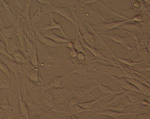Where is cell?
I'll use <instances>...</instances> for the list:
<instances>
[{"label":"cell","mask_w":150,"mask_h":119,"mask_svg":"<svg viewBox=\"0 0 150 119\" xmlns=\"http://www.w3.org/2000/svg\"><path fill=\"white\" fill-rule=\"evenodd\" d=\"M48 5L49 7L46 10L47 11L48 13L51 12L57 13L75 25V26H77L79 25V24L74 19L68 7L55 6L51 4Z\"/></svg>","instance_id":"cell-1"},{"label":"cell","mask_w":150,"mask_h":119,"mask_svg":"<svg viewBox=\"0 0 150 119\" xmlns=\"http://www.w3.org/2000/svg\"><path fill=\"white\" fill-rule=\"evenodd\" d=\"M77 31L80 41L83 46L87 49L97 59L96 60H94L90 62V63L94 62L96 61H100L103 62L110 64L108 62L104 61H107L112 64L115 66L116 65V63H115L112 61L105 57L98 50L96 49L95 47L89 46L86 43L79 30H78Z\"/></svg>","instance_id":"cell-2"},{"label":"cell","mask_w":150,"mask_h":119,"mask_svg":"<svg viewBox=\"0 0 150 119\" xmlns=\"http://www.w3.org/2000/svg\"><path fill=\"white\" fill-rule=\"evenodd\" d=\"M54 97V101L56 105L62 103L71 97L74 90L66 88H52L50 89Z\"/></svg>","instance_id":"cell-3"},{"label":"cell","mask_w":150,"mask_h":119,"mask_svg":"<svg viewBox=\"0 0 150 119\" xmlns=\"http://www.w3.org/2000/svg\"><path fill=\"white\" fill-rule=\"evenodd\" d=\"M26 90L33 103L36 104L41 105V86L31 82L26 87Z\"/></svg>","instance_id":"cell-4"},{"label":"cell","mask_w":150,"mask_h":119,"mask_svg":"<svg viewBox=\"0 0 150 119\" xmlns=\"http://www.w3.org/2000/svg\"><path fill=\"white\" fill-rule=\"evenodd\" d=\"M6 56L0 54V61L5 64L15 75L17 83L19 82L18 80L19 74L21 72L20 64L15 61L9 58L7 59Z\"/></svg>","instance_id":"cell-5"},{"label":"cell","mask_w":150,"mask_h":119,"mask_svg":"<svg viewBox=\"0 0 150 119\" xmlns=\"http://www.w3.org/2000/svg\"><path fill=\"white\" fill-rule=\"evenodd\" d=\"M125 31L132 36L135 40L136 48L137 50L139 56L145 61H149L150 52L146 48L143 47L141 45L137 36L134 33V32Z\"/></svg>","instance_id":"cell-6"},{"label":"cell","mask_w":150,"mask_h":119,"mask_svg":"<svg viewBox=\"0 0 150 119\" xmlns=\"http://www.w3.org/2000/svg\"><path fill=\"white\" fill-rule=\"evenodd\" d=\"M100 35L121 45L129 52L135 48L131 47L129 45V39L127 37H122L118 34H101Z\"/></svg>","instance_id":"cell-7"},{"label":"cell","mask_w":150,"mask_h":119,"mask_svg":"<svg viewBox=\"0 0 150 119\" xmlns=\"http://www.w3.org/2000/svg\"><path fill=\"white\" fill-rule=\"evenodd\" d=\"M15 33L17 35L20 43V51L27 58L30 59L27 51L25 46V33L21 25L16 26V27Z\"/></svg>","instance_id":"cell-8"},{"label":"cell","mask_w":150,"mask_h":119,"mask_svg":"<svg viewBox=\"0 0 150 119\" xmlns=\"http://www.w3.org/2000/svg\"><path fill=\"white\" fill-rule=\"evenodd\" d=\"M48 14L51 19L50 24L44 27H41L40 29L44 31L52 30L54 29H59L60 30L64 38H70L67 36L65 33L62 28V25L64 21L62 19L60 22L57 23L54 19L52 13L50 12L48 13Z\"/></svg>","instance_id":"cell-9"},{"label":"cell","mask_w":150,"mask_h":119,"mask_svg":"<svg viewBox=\"0 0 150 119\" xmlns=\"http://www.w3.org/2000/svg\"><path fill=\"white\" fill-rule=\"evenodd\" d=\"M31 28L35 32L39 40L42 43L49 47L51 48L58 47L64 45H66L67 44L58 43L45 36L42 34L40 30L34 26L31 27Z\"/></svg>","instance_id":"cell-10"},{"label":"cell","mask_w":150,"mask_h":119,"mask_svg":"<svg viewBox=\"0 0 150 119\" xmlns=\"http://www.w3.org/2000/svg\"><path fill=\"white\" fill-rule=\"evenodd\" d=\"M141 110L138 112H132L130 111L127 112H121L120 111H117L111 110L106 109L103 111H97L95 112L96 116L106 115L110 116L114 118L117 119L118 117L128 115L137 114L140 113Z\"/></svg>","instance_id":"cell-11"},{"label":"cell","mask_w":150,"mask_h":119,"mask_svg":"<svg viewBox=\"0 0 150 119\" xmlns=\"http://www.w3.org/2000/svg\"><path fill=\"white\" fill-rule=\"evenodd\" d=\"M97 88H98V86L96 84L95 85H87L83 87L77 88L74 90V92L71 97H78L81 99L83 97Z\"/></svg>","instance_id":"cell-12"},{"label":"cell","mask_w":150,"mask_h":119,"mask_svg":"<svg viewBox=\"0 0 150 119\" xmlns=\"http://www.w3.org/2000/svg\"><path fill=\"white\" fill-rule=\"evenodd\" d=\"M79 29L85 41L89 46L95 47V39L94 35L81 24H79Z\"/></svg>","instance_id":"cell-13"},{"label":"cell","mask_w":150,"mask_h":119,"mask_svg":"<svg viewBox=\"0 0 150 119\" xmlns=\"http://www.w3.org/2000/svg\"><path fill=\"white\" fill-rule=\"evenodd\" d=\"M125 78L127 81L136 87L140 91L141 94L146 96H150V87H148L135 79L127 77Z\"/></svg>","instance_id":"cell-14"},{"label":"cell","mask_w":150,"mask_h":119,"mask_svg":"<svg viewBox=\"0 0 150 119\" xmlns=\"http://www.w3.org/2000/svg\"><path fill=\"white\" fill-rule=\"evenodd\" d=\"M40 31L44 36L58 43L67 44L72 40L70 38H67L57 35L52 30L44 31L40 29Z\"/></svg>","instance_id":"cell-15"},{"label":"cell","mask_w":150,"mask_h":119,"mask_svg":"<svg viewBox=\"0 0 150 119\" xmlns=\"http://www.w3.org/2000/svg\"><path fill=\"white\" fill-rule=\"evenodd\" d=\"M93 80L95 84L97 85L101 93L102 94L110 96L114 95L124 92L122 88L119 90H112L109 87L102 85L96 78H93Z\"/></svg>","instance_id":"cell-16"},{"label":"cell","mask_w":150,"mask_h":119,"mask_svg":"<svg viewBox=\"0 0 150 119\" xmlns=\"http://www.w3.org/2000/svg\"><path fill=\"white\" fill-rule=\"evenodd\" d=\"M68 75L69 74H67L54 78L49 83L41 86L42 91H44L52 88H62L61 84L64 78Z\"/></svg>","instance_id":"cell-17"},{"label":"cell","mask_w":150,"mask_h":119,"mask_svg":"<svg viewBox=\"0 0 150 119\" xmlns=\"http://www.w3.org/2000/svg\"><path fill=\"white\" fill-rule=\"evenodd\" d=\"M130 21H133L132 18L124 21H116L107 22L101 24L100 27L102 29L108 31L119 28L124 24Z\"/></svg>","instance_id":"cell-18"},{"label":"cell","mask_w":150,"mask_h":119,"mask_svg":"<svg viewBox=\"0 0 150 119\" xmlns=\"http://www.w3.org/2000/svg\"><path fill=\"white\" fill-rule=\"evenodd\" d=\"M54 101V97L51 90L42 91L41 105L50 107Z\"/></svg>","instance_id":"cell-19"},{"label":"cell","mask_w":150,"mask_h":119,"mask_svg":"<svg viewBox=\"0 0 150 119\" xmlns=\"http://www.w3.org/2000/svg\"><path fill=\"white\" fill-rule=\"evenodd\" d=\"M18 90V98L21 113L24 116L25 119H30L29 110L26 103L23 99L21 92L20 83H17Z\"/></svg>","instance_id":"cell-20"},{"label":"cell","mask_w":150,"mask_h":119,"mask_svg":"<svg viewBox=\"0 0 150 119\" xmlns=\"http://www.w3.org/2000/svg\"><path fill=\"white\" fill-rule=\"evenodd\" d=\"M2 36L5 40L7 50L10 54L12 55L15 51L20 50V47L17 45L16 38H8Z\"/></svg>","instance_id":"cell-21"},{"label":"cell","mask_w":150,"mask_h":119,"mask_svg":"<svg viewBox=\"0 0 150 119\" xmlns=\"http://www.w3.org/2000/svg\"><path fill=\"white\" fill-rule=\"evenodd\" d=\"M111 77L115 80L120 85L121 88L129 90L134 91L141 94L138 89L134 85L127 81L125 77L118 78L113 76Z\"/></svg>","instance_id":"cell-22"},{"label":"cell","mask_w":150,"mask_h":119,"mask_svg":"<svg viewBox=\"0 0 150 119\" xmlns=\"http://www.w3.org/2000/svg\"><path fill=\"white\" fill-rule=\"evenodd\" d=\"M13 88L11 81L4 73L0 70V89L10 90Z\"/></svg>","instance_id":"cell-23"},{"label":"cell","mask_w":150,"mask_h":119,"mask_svg":"<svg viewBox=\"0 0 150 119\" xmlns=\"http://www.w3.org/2000/svg\"><path fill=\"white\" fill-rule=\"evenodd\" d=\"M41 4L38 8L35 13L30 19V26L31 27L34 26L37 23L39 22L43 17L47 13H48V12L47 10L42 11L41 9Z\"/></svg>","instance_id":"cell-24"},{"label":"cell","mask_w":150,"mask_h":119,"mask_svg":"<svg viewBox=\"0 0 150 119\" xmlns=\"http://www.w3.org/2000/svg\"><path fill=\"white\" fill-rule=\"evenodd\" d=\"M25 75L28 79L32 82H37L39 81L42 84L43 83L39 68H35Z\"/></svg>","instance_id":"cell-25"},{"label":"cell","mask_w":150,"mask_h":119,"mask_svg":"<svg viewBox=\"0 0 150 119\" xmlns=\"http://www.w3.org/2000/svg\"><path fill=\"white\" fill-rule=\"evenodd\" d=\"M121 100L120 103L115 106H103L105 109L117 111H122L127 105H130V101L127 97H125Z\"/></svg>","instance_id":"cell-26"},{"label":"cell","mask_w":150,"mask_h":119,"mask_svg":"<svg viewBox=\"0 0 150 119\" xmlns=\"http://www.w3.org/2000/svg\"><path fill=\"white\" fill-rule=\"evenodd\" d=\"M1 24V28L0 29V34L8 38H11L13 33L15 32L16 28L13 25L9 27H5L4 25L3 22L1 18H0Z\"/></svg>","instance_id":"cell-27"},{"label":"cell","mask_w":150,"mask_h":119,"mask_svg":"<svg viewBox=\"0 0 150 119\" xmlns=\"http://www.w3.org/2000/svg\"><path fill=\"white\" fill-rule=\"evenodd\" d=\"M32 0H26L23 10L19 13L20 17L25 18L30 24V13L32 6Z\"/></svg>","instance_id":"cell-28"},{"label":"cell","mask_w":150,"mask_h":119,"mask_svg":"<svg viewBox=\"0 0 150 119\" xmlns=\"http://www.w3.org/2000/svg\"><path fill=\"white\" fill-rule=\"evenodd\" d=\"M129 90H127L125 92L124 91L114 95L113 98L108 102H101L100 101H99L98 103L102 106H109L120 100L121 98L125 95L127 93H129Z\"/></svg>","instance_id":"cell-29"},{"label":"cell","mask_w":150,"mask_h":119,"mask_svg":"<svg viewBox=\"0 0 150 119\" xmlns=\"http://www.w3.org/2000/svg\"><path fill=\"white\" fill-rule=\"evenodd\" d=\"M139 22L134 24L128 23L127 22L122 25L119 28L129 32H138L141 29Z\"/></svg>","instance_id":"cell-30"},{"label":"cell","mask_w":150,"mask_h":119,"mask_svg":"<svg viewBox=\"0 0 150 119\" xmlns=\"http://www.w3.org/2000/svg\"><path fill=\"white\" fill-rule=\"evenodd\" d=\"M130 1L133 8L136 10L142 12L147 10L144 0H130Z\"/></svg>","instance_id":"cell-31"},{"label":"cell","mask_w":150,"mask_h":119,"mask_svg":"<svg viewBox=\"0 0 150 119\" xmlns=\"http://www.w3.org/2000/svg\"><path fill=\"white\" fill-rule=\"evenodd\" d=\"M109 95H106L105 96H100L97 99L93 100L83 103H78V104L82 107L88 109H92L91 108L96 103L100 101V100L107 98Z\"/></svg>","instance_id":"cell-32"},{"label":"cell","mask_w":150,"mask_h":119,"mask_svg":"<svg viewBox=\"0 0 150 119\" xmlns=\"http://www.w3.org/2000/svg\"><path fill=\"white\" fill-rule=\"evenodd\" d=\"M76 38L75 40H73L74 47L79 52H83L87 57L86 52L80 41L77 30L76 29Z\"/></svg>","instance_id":"cell-33"},{"label":"cell","mask_w":150,"mask_h":119,"mask_svg":"<svg viewBox=\"0 0 150 119\" xmlns=\"http://www.w3.org/2000/svg\"><path fill=\"white\" fill-rule=\"evenodd\" d=\"M15 60L18 63L21 64L30 61L29 59L27 58L19 50L15 51L12 54Z\"/></svg>","instance_id":"cell-34"},{"label":"cell","mask_w":150,"mask_h":119,"mask_svg":"<svg viewBox=\"0 0 150 119\" xmlns=\"http://www.w3.org/2000/svg\"><path fill=\"white\" fill-rule=\"evenodd\" d=\"M57 115L58 114L53 108L46 111H44L39 116V119H57L58 117Z\"/></svg>","instance_id":"cell-35"},{"label":"cell","mask_w":150,"mask_h":119,"mask_svg":"<svg viewBox=\"0 0 150 119\" xmlns=\"http://www.w3.org/2000/svg\"><path fill=\"white\" fill-rule=\"evenodd\" d=\"M69 110L70 115H74L84 112L94 111L92 109H90L83 108L79 106L78 104L73 106Z\"/></svg>","instance_id":"cell-36"},{"label":"cell","mask_w":150,"mask_h":119,"mask_svg":"<svg viewBox=\"0 0 150 119\" xmlns=\"http://www.w3.org/2000/svg\"><path fill=\"white\" fill-rule=\"evenodd\" d=\"M77 68L73 71L69 73V74L77 73L79 74L83 75L87 74L88 67L85 64H80L75 62Z\"/></svg>","instance_id":"cell-37"},{"label":"cell","mask_w":150,"mask_h":119,"mask_svg":"<svg viewBox=\"0 0 150 119\" xmlns=\"http://www.w3.org/2000/svg\"><path fill=\"white\" fill-rule=\"evenodd\" d=\"M26 1V0H12L13 7V8L14 7L16 8L18 14L23 10Z\"/></svg>","instance_id":"cell-38"},{"label":"cell","mask_w":150,"mask_h":119,"mask_svg":"<svg viewBox=\"0 0 150 119\" xmlns=\"http://www.w3.org/2000/svg\"><path fill=\"white\" fill-rule=\"evenodd\" d=\"M115 60H117L119 62L124 64L128 66L133 67L138 64L148 62L147 61H143L141 62H133L129 60L116 57Z\"/></svg>","instance_id":"cell-39"},{"label":"cell","mask_w":150,"mask_h":119,"mask_svg":"<svg viewBox=\"0 0 150 119\" xmlns=\"http://www.w3.org/2000/svg\"><path fill=\"white\" fill-rule=\"evenodd\" d=\"M20 66L21 72L25 74L29 72L35 68L32 64L30 61L21 64Z\"/></svg>","instance_id":"cell-40"},{"label":"cell","mask_w":150,"mask_h":119,"mask_svg":"<svg viewBox=\"0 0 150 119\" xmlns=\"http://www.w3.org/2000/svg\"><path fill=\"white\" fill-rule=\"evenodd\" d=\"M126 95L129 99L131 104L134 107H136L140 104L141 100L137 96L132 94L129 93H127Z\"/></svg>","instance_id":"cell-41"},{"label":"cell","mask_w":150,"mask_h":119,"mask_svg":"<svg viewBox=\"0 0 150 119\" xmlns=\"http://www.w3.org/2000/svg\"><path fill=\"white\" fill-rule=\"evenodd\" d=\"M0 54L11 60H15L12 55H11L8 52L7 50L5 43L1 39H0Z\"/></svg>","instance_id":"cell-42"},{"label":"cell","mask_w":150,"mask_h":119,"mask_svg":"<svg viewBox=\"0 0 150 119\" xmlns=\"http://www.w3.org/2000/svg\"><path fill=\"white\" fill-rule=\"evenodd\" d=\"M0 70L4 73L11 81L10 70L4 63L0 61Z\"/></svg>","instance_id":"cell-43"},{"label":"cell","mask_w":150,"mask_h":119,"mask_svg":"<svg viewBox=\"0 0 150 119\" xmlns=\"http://www.w3.org/2000/svg\"><path fill=\"white\" fill-rule=\"evenodd\" d=\"M80 99L78 97H72L68 103L67 109L69 110L73 106L78 104L79 100Z\"/></svg>","instance_id":"cell-44"},{"label":"cell","mask_w":150,"mask_h":119,"mask_svg":"<svg viewBox=\"0 0 150 119\" xmlns=\"http://www.w3.org/2000/svg\"><path fill=\"white\" fill-rule=\"evenodd\" d=\"M150 112L145 113H142L141 112L139 114H137L135 117L136 119H150Z\"/></svg>","instance_id":"cell-45"},{"label":"cell","mask_w":150,"mask_h":119,"mask_svg":"<svg viewBox=\"0 0 150 119\" xmlns=\"http://www.w3.org/2000/svg\"><path fill=\"white\" fill-rule=\"evenodd\" d=\"M139 42L142 46L147 48L149 43H150L149 38V39L147 36H144L141 39L139 40Z\"/></svg>","instance_id":"cell-46"},{"label":"cell","mask_w":150,"mask_h":119,"mask_svg":"<svg viewBox=\"0 0 150 119\" xmlns=\"http://www.w3.org/2000/svg\"><path fill=\"white\" fill-rule=\"evenodd\" d=\"M82 5L84 6L85 5L91 4L97 1L98 0H79Z\"/></svg>","instance_id":"cell-47"},{"label":"cell","mask_w":150,"mask_h":119,"mask_svg":"<svg viewBox=\"0 0 150 119\" xmlns=\"http://www.w3.org/2000/svg\"><path fill=\"white\" fill-rule=\"evenodd\" d=\"M132 19L133 21L135 22H141L143 21L142 16L140 14L134 16Z\"/></svg>","instance_id":"cell-48"},{"label":"cell","mask_w":150,"mask_h":119,"mask_svg":"<svg viewBox=\"0 0 150 119\" xmlns=\"http://www.w3.org/2000/svg\"><path fill=\"white\" fill-rule=\"evenodd\" d=\"M150 69V66L146 67H137L134 70L139 72L143 71H149Z\"/></svg>","instance_id":"cell-49"},{"label":"cell","mask_w":150,"mask_h":119,"mask_svg":"<svg viewBox=\"0 0 150 119\" xmlns=\"http://www.w3.org/2000/svg\"><path fill=\"white\" fill-rule=\"evenodd\" d=\"M70 49L69 53L70 56L72 58H75L77 57L78 52L74 47Z\"/></svg>","instance_id":"cell-50"},{"label":"cell","mask_w":150,"mask_h":119,"mask_svg":"<svg viewBox=\"0 0 150 119\" xmlns=\"http://www.w3.org/2000/svg\"><path fill=\"white\" fill-rule=\"evenodd\" d=\"M77 57L78 60L81 61H84L86 58H87L86 55L81 52H78Z\"/></svg>","instance_id":"cell-51"},{"label":"cell","mask_w":150,"mask_h":119,"mask_svg":"<svg viewBox=\"0 0 150 119\" xmlns=\"http://www.w3.org/2000/svg\"><path fill=\"white\" fill-rule=\"evenodd\" d=\"M140 104L142 105L150 106V102L146 99H143L141 100Z\"/></svg>","instance_id":"cell-52"},{"label":"cell","mask_w":150,"mask_h":119,"mask_svg":"<svg viewBox=\"0 0 150 119\" xmlns=\"http://www.w3.org/2000/svg\"><path fill=\"white\" fill-rule=\"evenodd\" d=\"M6 116V113L3 109L0 107V119H4Z\"/></svg>","instance_id":"cell-53"},{"label":"cell","mask_w":150,"mask_h":119,"mask_svg":"<svg viewBox=\"0 0 150 119\" xmlns=\"http://www.w3.org/2000/svg\"><path fill=\"white\" fill-rule=\"evenodd\" d=\"M37 1L42 4L49 5L50 4L49 0H37Z\"/></svg>","instance_id":"cell-54"},{"label":"cell","mask_w":150,"mask_h":119,"mask_svg":"<svg viewBox=\"0 0 150 119\" xmlns=\"http://www.w3.org/2000/svg\"><path fill=\"white\" fill-rule=\"evenodd\" d=\"M9 3H10V5L11 10L14 13L16 14V12L13 9V7L12 6V0H9Z\"/></svg>","instance_id":"cell-55"},{"label":"cell","mask_w":150,"mask_h":119,"mask_svg":"<svg viewBox=\"0 0 150 119\" xmlns=\"http://www.w3.org/2000/svg\"><path fill=\"white\" fill-rule=\"evenodd\" d=\"M144 1L146 2L148 4L150 5V0H144Z\"/></svg>","instance_id":"cell-56"},{"label":"cell","mask_w":150,"mask_h":119,"mask_svg":"<svg viewBox=\"0 0 150 119\" xmlns=\"http://www.w3.org/2000/svg\"><path fill=\"white\" fill-rule=\"evenodd\" d=\"M0 101H1V100H0Z\"/></svg>","instance_id":"cell-57"}]
</instances>
